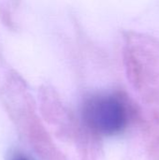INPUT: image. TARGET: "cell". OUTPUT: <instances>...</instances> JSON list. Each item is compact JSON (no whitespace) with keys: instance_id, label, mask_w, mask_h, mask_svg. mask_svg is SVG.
<instances>
[{"instance_id":"6da1fadb","label":"cell","mask_w":159,"mask_h":160,"mask_svg":"<svg viewBox=\"0 0 159 160\" xmlns=\"http://www.w3.org/2000/svg\"><path fill=\"white\" fill-rule=\"evenodd\" d=\"M83 117L94 131L103 135L117 134L126 128L127 123L124 103L113 96L90 99L84 106Z\"/></svg>"},{"instance_id":"7a4b0ae2","label":"cell","mask_w":159,"mask_h":160,"mask_svg":"<svg viewBox=\"0 0 159 160\" xmlns=\"http://www.w3.org/2000/svg\"><path fill=\"white\" fill-rule=\"evenodd\" d=\"M11 160H27L25 158H23V157H21V156H16V157H14Z\"/></svg>"}]
</instances>
